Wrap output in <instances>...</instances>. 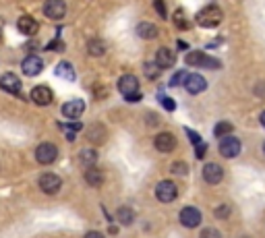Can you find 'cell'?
Here are the masks:
<instances>
[{"mask_svg":"<svg viewBox=\"0 0 265 238\" xmlns=\"http://www.w3.org/2000/svg\"><path fill=\"white\" fill-rule=\"evenodd\" d=\"M263 153H265V143H263Z\"/></svg>","mask_w":265,"mask_h":238,"instance_id":"obj_40","label":"cell"},{"mask_svg":"<svg viewBox=\"0 0 265 238\" xmlns=\"http://www.w3.org/2000/svg\"><path fill=\"white\" fill-rule=\"evenodd\" d=\"M176 137L172 135V133H160V135H156V139H153V145H156V149L158 151H162V153H170V151H174L176 149Z\"/></svg>","mask_w":265,"mask_h":238,"instance_id":"obj_10","label":"cell"},{"mask_svg":"<svg viewBox=\"0 0 265 238\" xmlns=\"http://www.w3.org/2000/svg\"><path fill=\"white\" fill-rule=\"evenodd\" d=\"M58 158V149L54 143H39L37 149H35V160L39 164H52V162H56Z\"/></svg>","mask_w":265,"mask_h":238,"instance_id":"obj_5","label":"cell"},{"mask_svg":"<svg viewBox=\"0 0 265 238\" xmlns=\"http://www.w3.org/2000/svg\"><path fill=\"white\" fill-rule=\"evenodd\" d=\"M118 91H120L124 97H129V95L137 93V91H139V81H137V77H133V75H122V77L118 79Z\"/></svg>","mask_w":265,"mask_h":238,"instance_id":"obj_12","label":"cell"},{"mask_svg":"<svg viewBox=\"0 0 265 238\" xmlns=\"http://www.w3.org/2000/svg\"><path fill=\"white\" fill-rule=\"evenodd\" d=\"M232 122H226V120H222V122H218L216 124V129H214V135L216 137H220V139H224V137H228L230 133H232Z\"/></svg>","mask_w":265,"mask_h":238,"instance_id":"obj_24","label":"cell"},{"mask_svg":"<svg viewBox=\"0 0 265 238\" xmlns=\"http://www.w3.org/2000/svg\"><path fill=\"white\" fill-rule=\"evenodd\" d=\"M87 50H89L91 56H102V54H104V41H100V39H91L89 44H87Z\"/></svg>","mask_w":265,"mask_h":238,"instance_id":"obj_26","label":"cell"},{"mask_svg":"<svg viewBox=\"0 0 265 238\" xmlns=\"http://www.w3.org/2000/svg\"><path fill=\"white\" fill-rule=\"evenodd\" d=\"M201 238H222V234L216 230V228H205L201 232Z\"/></svg>","mask_w":265,"mask_h":238,"instance_id":"obj_34","label":"cell"},{"mask_svg":"<svg viewBox=\"0 0 265 238\" xmlns=\"http://www.w3.org/2000/svg\"><path fill=\"white\" fill-rule=\"evenodd\" d=\"M185 89L191 95H199V93H203L207 89V81L201 75H189L187 81H185Z\"/></svg>","mask_w":265,"mask_h":238,"instance_id":"obj_13","label":"cell"},{"mask_svg":"<svg viewBox=\"0 0 265 238\" xmlns=\"http://www.w3.org/2000/svg\"><path fill=\"white\" fill-rule=\"evenodd\" d=\"M79 160H81V164L85 166V168H93V166H95V162H97V151H95V149H91V147L83 149V151L79 153Z\"/></svg>","mask_w":265,"mask_h":238,"instance_id":"obj_22","label":"cell"},{"mask_svg":"<svg viewBox=\"0 0 265 238\" xmlns=\"http://www.w3.org/2000/svg\"><path fill=\"white\" fill-rule=\"evenodd\" d=\"M222 178H224V168H222L220 164H205L203 168V180L207 185H220Z\"/></svg>","mask_w":265,"mask_h":238,"instance_id":"obj_9","label":"cell"},{"mask_svg":"<svg viewBox=\"0 0 265 238\" xmlns=\"http://www.w3.org/2000/svg\"><path fill=\"white\" fill-rule=\"evenodd\" d=\"M137 35H139V37H143V39H153V37L158 35V27L153 25V23L143 21V23H139V25H137Z\"/></svg>","mask_w":265,"mask_h":238,"instance_id":"obj_19","label":"cell"},{"mask_svg":"<svg viewBox=\"0 0 265 238\" xmlns=\"http://www.w3.org/2000/svg\"><path fill=\"white\" fill-rule=\"evenodd\" d=\"M178 220H180V224H183V226L185 228H197L199 226V224H201V220H203V216H201V212H199V209L197 207H185L183 209V212H180L178 214Z\"/></svg>","mask_w":265,"mask_h":238,"instance_id":"obj_4","label":"cell"},{"mask_svg":"<svg viewBox=\"0 0 265 238\" xmlns=\"http://www.w3.org/2000/svg\"><path fill=\"white\" fill-rule=\"evenodd\" d=\"M160 102H162V106L168 110V112H174L176 110V102L172 100V97H160Z\"/></svg>","mask_w":265,"mask_h":238,"instance_id":"obj_32","label":"cell"},{"mask_svg":"<svg viewBox=\"0 0 265 238\" xmlns=\"http://www.w3.org/2000/svg\"><path fill=\"white\" fill-rule=\"evenodd\" d=\"M56 75L62 77V79H66V81H75V68H73L71 62H60L56 66Z\"/></svg>","mask_w":265,"mask_h":238,"instance_id":"obj_23","label":"cell"},{"mask_svg":"<svg viewBox=\"0 0 265 238\" xmlns=\"http://www.w3.org/2000/svg\"><path fill=\"white\" fill-rule=\"evenodd\" d=\"M174 62H176V56H174V52L170 48H160L156 52V64L160 68H172Z\"/></svg>","mask_w":265,"mask_h":238,"instance_id":"obj_17","label":"cell"},{"mask_svg":"<svg viewBox=\"0 0 265 238\" xmlns=\"http://www.w3.org/2000/svg\"><path fill=\"white\" fill-rule=\"evenodd\" d=\"M189 73L187 71H176L174 77L170 79V87H178V85H185V81H187Z\"/></svg>","mask_w":265,"mask_h":238,"instance_id":"obj_27","label":"cell"},{"mask_svg":"<svg viewBox=\"0 0 265 238\" xmlns=\"http://www.w3.org/2000/svg\"><path fill=\"white\" fill-rule=\"evenodd\" d=\"M185 60H187V64H191V66H203V68H220V66H222L220 60L209 58L207 54H203V52H199V50L189 52Z\"/></svg>","mask_w":265,"mask_h":238,"instance_id":"obj_2","label":"cell"},{"mask_svg":"<svg viewBox=\"0 0 265 238\" xmlns=\"http://www.w3.org/2000/svg\"><path fill=\"white\" fill-rule=\"evenodd\" d=\"M52 97H54V93H52V89L48 85H37V87L31 89V100L37 106H48L52 102Z\"/></svg>","mask_w":265,"mask_h":238,"instance_id":"obj_15","label":"cell"},{"mask_svg":"<svg viewBox=\"0 0 265 238\" xmlns=\"http://www.w3.org/2000/svg\"><path fill=\"white\" fill-rule=\"evenodd\" d=\"M85 183L91 187H100L104 183V174L97 170V168H87L85 170Z\"/></svg>","mask_w":265,"mask_h":238,"instance_id":"obj_21","label":"cell"},{"mask_svg":"<svg viewBox=\"0 0 265 238\" xmlns=\"http://www.w3.org/2000/svg\"><path fill=\"white\" fill-rule=\"evenodd\" d=\"M153 6H156L158 15H160L162 19H166V17H168V10H166V4H164V0H153Z\"/></svg>","mask_w":265,"mask_h":238,"instance_id":"obj_31","label":"cell"},{"mask_svg":"<svg viewBox=\"0 0 265 238\" xmlns=\"http://www.w3.org/2000/svg\"><path fill=\"white\" fill-rule=\"evenodd\" d=\"M21 68H23V73L27 77H35L41 73V68H44V62H41L39 56H25V60L21 62Z\"/></svg>","mask_w":265,"mask_h":238,"instance_id":"obj_11","label":"cell"},{"mask_svg":"<svg viewBox=\"0 0 265 238\" xmlns=\"http://www.w3.org/2000/svg\"><path fill=\"white\" fill-rule=\"evenodd\" d=\"M172 174H176V176H187L189 174V166L183 164V162H176L172 166Z\"/></svg>","mask_w":265,"mask_h":238,"instance_id":"obj_29","label":"cell"},{"mask_svg":"<svg viewBox=\"0 0 265 238\" xmlns=\"http://www.w3.org/2000/svg\"><path fill=\"white\" fill-rule=\"evenodd\" d=\"M195 153H197V158L201 160V158L205 156V143H199V145H197V149H195Z\"/></svg>","mask_w":265,"mask_h":238,"instance_id":"obj_35","label":"cell"},{"mask_svg":"<svg viewBox=\"0 0 265 238\" xmlns=\"http://www.w3.org/2000/svg\"><path fill=\"white\" fill-rule=\"evenodd\" d=\"M17 27H19V31H21V33H25V35H35V33H37V29H39L37 21H35L33 17H29V15L21 17V19L17 21Z\"/></svg>","mask_w":265,"mask_h":238,"instance_id":"obj_18","label":"cell"},{"mask_svg":"<svg viewBox=\"0 0 265 238\" xmlns=\"http://www.w3.org/2000/svg\"><path fill=\"white\" fill-rule=\"evenodd\" d=\"M197 23L199 27H205V29H214V27H218L222 23V19H224V12H222V8L218 4H207L203 6L199 12H197Z\"/></svg>","mask_w":265,"mask_h":238,"instance_id":"obj_1","label":"cell"},{"mask_svg":"<svg viewBox=\"0 0 265 238\" xmlns=\"http://www.w3.org/2000/svg\"><path fill=\"white\" fill-rule=\"evenodd\" d=\"M259 120H261V124H263V129H265V110L261 112V116H259Z\"/></svg>","mask_w":265,"mask_h":238,"instance_id":"obj_39","label":"cell"},{"mask_svg":"<svg viewBox=\"0 0 265 238\" xmlns=\"http://www.w3.org/2000/svg\"><path fill=\"white\" fill-rule=\"evenodd\" d=\"M116 220L122 224V226H131L133 220H135V212H133V207L129 205H122L116 209Z\"/></svg>","mask_w":265,"mask_h":238,"instance_id":"obj_20","label":"cell"},{"mask_svg":"<svg viewBox=\"0 0 265 238\" xmlns=\"http://www.w3.org/2000/svg\"><path fill=\"white\" fill-rule=\"evenodd\" d=\"M44 15L52 21H58L66 15V4L64 0H46L44 2Z\"/></svg>","mask_w":265,"mask_h":238,"instance_id":"obj_7","label":"cell"},{"mask_svg":"<svg viewBox=\"0 0 265 238\" xmlns=\"http://www.w3.org/2000/svg\"><path fill=\"white\" fill-rule=\"evenodd\" d=\"M0 89H4L8 93H19L21 91V79L12 73H6L0 77Z\"/></svg>","mask_w":265,"mask_h":238,"instance_id":"obj_16","label":"cell"},{"mask_svg":"<svg viewBox=\"0 0 265 238\" xmlns=\"http://www.w3.org/2000/svg\"><path fill=\"white\" fill-rule=\"evenodd\" d=\"M62 187V180L58 174H52V172H46L39 176V189L44 191L46 195H56Z\"/></svg>","mask_w":265,"mask_h":238,"instance_id":"obj_6","label":"cell"},{"mask_svg":"<svg viewBox=\"0 0 265 238\" xmlns=\"http://www.w3.org/2000/svg\"><path fill=\"white\" fill-rule=\"evenodd\" d=\"M127 100H129V102H139V100H141V93H133V95L127 97Z\"/></svg>","mask_w":265,"mask_h":238,"instance_id":"obj_38","label":"cell"},{"mask_svg":"<svg viewBox=\"0 0 265 238\" xmlns=\"http://www.w3.org/2000/svg\"><path fill=\"white\" fill-rule=\"evenodd\" d=\"M174 23H176V27H178V29H191V27H189V21H187V17H185V10H183V8H178V10L174 12Z\"/></svg>","mask_w":265,"mask_h":238,"instance_id":"obj_25","label":"cell"},{"mask_svg":"<svg viewBox=\"0 0 265 238\" xmlns=\"http://www.w3.org/2000/svg\"><path fill=\"white\" fill-rule=\"evenodd\" d=\"M230 214H232V207L230 205H220V207H216V212H214V216L218 220H226Z\"/></svg>","mask_w":265,"mask_h":238,"instance_id":"obj_28","label":"cell"},{"mask_svg":"<svg viewBox=\"0 0 265 238\" xmlns=\"http://www.w3.org/2000/svg\"><path fill=\"white\" fill-rule=\"evenodd\" d=\"M156 197L162 203H172L178 197V187L172 183V180H162L156 187Z\"/></svg>","mask_w":265,"mask_h":238,"instance_id":"obj_3","label":"cell"},{"mask_svg":"<svg viewBox=\"0 0 265 238\" xmlns=\"http://www.w3.org/2000/svg\"><path fill=\"white\" fill-rule=\"evenodd\" d=\"M176 48L183 52V50H189V44H187V41H183V39H178V41H176Z\"/></svg>","mask_w":265,"mask_h":238,"instance_id":"obj_37","label":"cell"},{"mask_svg":"<svg viewBox=\"0 0 265 238\" xmlns=\"http://www.w3.org/2000/svg\"><path fill=\"white\" fill-rule=\"evenodd\" d=\"M158 71H160V66L156 62H151V64H145V75L149 79H158Z\"/></svg>","mask_w":265,"mask_h":238,"instance_id":"obj_30","label":"cell"},{"mask_svg":"<svg viewBox=\"0 0 265 238\" xmlns=\"http://www.w3.org/2000/svg\"><path fill=\"white\" fill-rule=\"evenodd\" d=\"M185 133H187V137L191 139V143H193V145H199V143H203V141H201V137H199V133H195L193 129H185Z\"/></svg>","mask_w":265,"mask_h":238,"instance_id":"obj_33","label":"cell"},{"mask_svg":"<svg viewBox=\"0 0 265 238\" xmlns=\"http://www.w3.org/2000/svg\"><path fill=\"white\" fill-rule=\"evenodd\" d=\"M85 238H104V234H102V232H97V230H91V232L85 234Z\"/></svg>","mask_w":265,"mask_h":238,"instance_id":"obj_36","label":"cell"},{"mask_svg":"<svg viewBox=\"0 0 265 238\" xmlns=\"http://www.w3.org/2000/svg\"><path fill=\"white\" fill-rule=\"evenodd\" d=\"M220 153L224 158H236L241 153V139H236V137H232V135H228V137H224L220 141Z\"/></svg>","mask_w":265,"mask_h":238,"instance_id":"obj_8","label":"cell"},{"mask_svg":"<svg viewBox=\"0 0 265 238\" xmlns=\"http://www.w3.org/2000/svg\"><path fill=\"white\" fill-rule=\"evenodd\" d=\"M83 112H85V102L83 100H71V102L62 104V114L71 120H77Z\"/></svg>","mask_w":265,"mask_h":238,"instance_id":"obj_14","label":"cell"}]
</instances>
